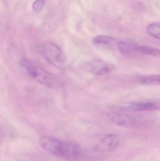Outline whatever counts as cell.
Masks as SVG:
<instances>
[{"label": "cell", "mask_w": 160, "mask_h": 161, "mask_svg": "<svg viewBox=\"0 0 160 161\" xmlns=\"http://www.w3.org/2000/svg\"><path fill=\"white\" fill-rule=\"evenodd\" d=\"M139 82L142 85H159L160 84L159 75H148L141 77L139 80Z\"/></svg>", "instance_id": "10"}, {"label": "cell", "mask_w": 160, "mask_h": 161, "mask_svg": "<svg viewBox=\"0 0 160 161\" xmlns=\"http://www.w3.org/2000/svg\"><path fill=\"white\" fill-rule=\"evenodd\" d=\"M118 50L124 54L140 53V45L124 41H119L117 43Z\"/></svg>", "instance_id": "9"}, {"label": "cell", "mask_w": 160, "mask_h": 161, "mask_svg": "<svg viewBox=\"0 0 160 161\" xmlns=\"http://www.w3.org/2000/svg\"><path fill=\"white\" fill-rule=\"evenodd\" d=\"M107 117L114 124L126 128H132L136 126L137 122L133 117L129 115L116 112H110Z\"/></svg>", "instance_id": "7"}, {"label": "cell", "mask_w": 160, "mask_h": 161, "mask_svg": "<svg viewBox=\"0 0 160 161\" xmlns=\"http://www.w3.org/2000/svg\"><path fill=\"white\" fill-rule=\"evenodd\" d=\"M62 141L52 136H43L39 139V142L46 152L59 157Z\"/></svg>", "instance_id": "5"}, {"label": "cell", "mask_w": 160, "mask_h": 161, "mask_svg": "<svg viewBox=\"0 0 160 161\" xmlns=\"http://www.w3.org/2000/svg\"><path fill=\"white\" fill-rule=\"evenodd\" d=\"M21 66L30 76L37 82L48 88H54L59 84L56 76L27 59L21 61Z\"/></svg>", "instance_id": "1"}, {"label": "cell", "mask_w": 160, "mask_h": 161, "mask_svg": "<svg viewBox=\"0 0 160 161\" xmlns=\"http://www.w3.org/2000/svg\"><path fill=\"white\" fill-rule=\"evenodd\" d=\"M148 34L155 38L159 39L160 35V25L159 23L151 24L147 27Z\"/></svg>", "instance_id": "13"}, {"label": "cell", "mask_w": 160, "mask_h": 161, "mask_svg": "<svg viewBox=\"0 0 160 161\" xmlns=\"http://www.w3.org/2000/svg\"><path fill=\"white\" fill-rule=\"evenodd\" d=\"M120 138L116 134H110L105 136L95 147V150L99 153H107L113 151L118 146Z\"/></svg>", "instance_id": "6"}, {"label": "cell", "mask_w": 160, "mask_h": 161, "mask_svg": "<svg viewBox=\"0 0 160 161\" xmlns=\"http://www.w3.org/2000/svg\"><path fill=\"white\" fill-rule=\"evenodd\" d=\"M39 49L41 55L52 66L58 69H63L65 66V55L62 49L56 44L46 42L41 44Z\"/></svg>", "instance_id": "2"}, {"label": "cell", "mask_w": 160, "mask_h": 161, "mask_svg": "<svg viewBox=\"0 0 160 161\" xmlns=\"http://www.w3.org/2000/svg\"><path fill=\"white\" fill-rule=\"evenodd\" d=\"M44 4H45V3L43 0H36L33 4V10L35 12H39L44 7Z\"/></svg>", "instance_id": "14"}, {"label": "cell", "mask_w": 160, "mask_h": 161, "mask_svg": "<svg viewBox=\"0 0 160 161\" xmlns=\"http://www.w3.org/2000/svg\"><path fill=\"white\" fill-rule=\"evenodd\" d=\"M129 108L134 111H146L159 109V104L156 102L150 101L136 102L131 103Z\"/></svg>", "instance_id": "8"}, {"label": "cell", "mask_w": 160, "mask_h": 161, "mask_svg": "<svg viewBox=\"0 0 160 161\" xmlns=\"http://www.w3.org/2000/svg\"><path fill=\"white\" fill-rule=\"evenodd\" d=\"M140 53L146 55L159 57L160 50L155 47L147 46H140Z\"/></svg>", "instance_id": "11"}, {"label": "cell", "mask_w": 160, "mask_h": 161, "mask_svg": "<svg viewBox=\"0 0 160 161\" xmlns=\"http://www.w3.org/2000/svg\"><path fill=\"white\" fill-rule=\"evenodd\" d=\"M81 68L85 71L96 75H102L111 71L114 67L108 62L93 58L82 63Z\"/></svg>", "instance_id": "3"}, {"label": "cell", "mask_w": 160, "mask_h": 161, "mask_svg": "<svg viewBox=\"0 0 160 161\" xmlns=\"http://www.w3.org/2000/svg\"><path fill=\"white\" fill-rule=\"evenodd\" d=\"M115 40L113 37L107 36H100L95 37L93 40V42L95 44H108Z\"/></svg>", "instance_id": "12"}, {"label": "cell", "mask_w": 160, "mask_h": 161, "mask_svg": "<svg viewBox=\"0 0 160 161\" xmlns=\"http://www.w3.org/2000/svg\"><path fill=\"white\" fill-rule=\"evenodd\" d=\"M60 158L69 161H80L83 158L82 150L80 146L74 142L63 141Z\"/></svg>", "instance_id": "4"}]
</instances>
